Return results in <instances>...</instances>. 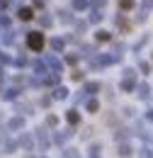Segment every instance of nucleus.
I'll use <instances>...</instances> for the list:
<instances>
[{"label": "nucleus", "instance_id": "7ed1b4c3", "mask_svg": "<svg viewBox=\"0 0 153 158\" xmlns=\"http://www.w3.org/2000/svg\"><path fill=\"white\" fill-rule=\"evenodd\" d=\"M66 119H68L71 124H78V119H80V117H78L76 110H68V112H66Z\"/></svg>", "mask_w": 153, "mask_h": 158}, {"label": "nucleus", "instance_id": "6e6552de", "mask_svg": "<svg viewBox=\"0 0 153 158\" xmlns=\"http://www.w3.org/2000/svg\"><path fill=\"white\" fill-rule=\"evenodd\" d=\"M119 5H122V10H131V7H134V2H131V0H122Z\"/></svg>", "mask_w": 153, "mask_h": 158}, {"label": "nucleus", "instance_id": "9b49d317", "mask_svg": "<svg viewBox=\"0 0 153 158\" xmlns=\"http://www.w3.org/2000/svg\"><path fill=\"white\" fill-rule=\"evenodd\" d=\"M97 39H100V41H107V39H110V32H97Z\"/></svg>", "mask_w": 153, "mask_h": 158}, {"label": "nucleus", "instance_id": "f03ea898", "mask_svg": "<svg viewBox=\"0 0 153 158\" xmlns=\"http://www.w3.org/2000/svg\"><path fill=\"white\" fill-rule=\"evenodd\" d=\"M32 17H34L32 7H19V20H32Z\"/></svg>", "mask_w": 153, "mask_h": 158}, {"label": "nucleus", "instance_id": "1a4fd4ad", "mask_svg": "<svg viewBox=\"0 0 153 158\" xmlns=\"http://www.w3.org/2000/svg\"><path fill=\"white\" fill-rule=\"evenodd\" d=\"M51 46H54L56 51H61V49H63V41H61V39H54V41H51Z\"/></svg>", "mask_w": 153, "mask_h": 158}, {"label": "nucleus", "instance_id": "39448f33", "mask_svg": "<svg viewBox=\"0 0 153 158\" xmlns=\"http://www.w3.org/2000/svg\"><path fill=\"white\" fill-rule=\"evenodd\" d=\"M73 7L76 10H85L88 7V0H73Z\"/></svg>", "mask_w": 153, "mask_h": 158}, {"label": "nucleus", "instance_id": "20e7f679", "mask_svg": "<svg viewBox=\"0 0 153 158\" xmlns=\"http://www.w3.org/2000/svg\"><path fill=\"white\" fill-rule=\"evenodd\" d=\"M139 95H141V98L146 100L148 95H151V88H148V85H141V88H139Z\"/></svg>", "mask_w": 153, "mask_h": 158}, {"label": "nucleus", "instance_id": "423d86ee", "mask_svg": "<svg viewBox=\"0 0 153 158\" xmlns=\"http://www.w3.org/2000/svg\"><path fill=\"white\" fill-rule=\"evenodd\" d=\"M54 98L63 100V98H66V88H56V90H54Z\"/></svg>", "mask_w": 153, "mask_h": 158}, {"label": "nucleus", "instance_id": "f257e3e1", "mask_svg": "<svg viewBox=\"0 0 153 158\" xmlns=\"http://www.w3.org/2000/svg\"><path fill=\"white\" fill-rule=\"evenodd\" d=\"M27 46H29L32 51H41V49H44V34H41V32H29Z\"/></svg>", "mask_w": 153, "mask_h": 158}, {"label": "nucleus", "instance_id": "4468645a", "mask_svg": "<svg viewBox=\"0 0 153 158\" xmlns=\"http://www.w3.org/2000/svg\"><path fill=\"white\" fill-rule=\"evenodd\" d=\"M95 2H97V5H102V0H95Z\"/></svg>", "mask_w": 153, "mask_h": 158}, {"label": "nucleus", "instance_id": "ddd939ff", "mask_svg": "<svg viewBox=\"0 0 153 158\" xmlns=\"http://www.w3.org/2000/svg\"><path fill=\"white\" fill-rule=\"evenodd\" d=\"M15 95H17V90H7V93H5V100H12Z\"/></svg>", "mask_w": 153, "mask_h": 158}, {"label": "nucleus", "instance_id": "0eeeda50", "mask_svg": "<svg viewBox=\"0 0 153 158\" xmlns=\"http://www.w3.org/2000/svg\"><path fill=\"white\" fill-rule=\"evenodd\" d=\"M22 119H10V129H22Z\"/></svg>", "mask_w": 153, "mask_h": 158}, {"label": "nucleus", "instance_id": "f8f14e48", "mask_svg": "<svg viewBox=\"0 0 153 158\" xmlns=\"http://www.w3.org/2000/svg\"><path fill=\"white\" fill-rule=\"evenodd\" d=\"M88 110L95 112V110H97V100H88Z\"/></svg>", "mask_w": 153, "mask_h": 158}, {"label": "nucleus", "instance_id": "9d476101", "mask_svg": "<svg viewBox=\"0 0 153 158\" xmlns=\"http://www.w3.org/2000/svg\"><path fill=\"white\" fill-rule=\"evenodd\" d=\"M100 20H102V12H97V10H95V12L90 15V22H100Z\"/></svg>", "mask_w": 153, "mask_h": 158}]
</instances>
